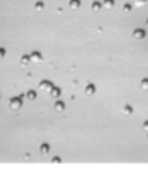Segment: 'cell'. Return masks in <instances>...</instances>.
Returning <instances> with one entry per match:
<instances>
[{"instance_id": "5", "label": "cell", "mask_w": 148, "mask_h": 169, "mask_svg": "<svg viewBox=\"0 0 148 169\" xmlns=\"http://www.w3.org/2000/svg\"><path fill=\"white\" fill-rule=\"evenodd\" d=\"M86 93L87 94H93V93H95V85H87L86 87Z\"/></svg>"}, {"instance_id": "4", "label": "cell", "mask_w": 148, "mask_h": 169, "mask_svg": "<svg viewBox=\"0 0 148 169\" xmlns=\"http://www.w3.org/2000/svg\"><path fill=\"white\" fill-rule=\"evenodd\" d=\"M123 112L127 114V116H130V114H132V107H130V105H125V107H123Z\"/></svg>"}, {"instance_id": "11", "label": "cell", "mask_w": 148, "mask_h": 169, "mask_svg": "<svg viewBox=\"0 0 148 169\" xmlns=\"http://www.w3.org/2000/svg\"><path fill=\"white\" fill-rule=\"evenodd\" d=\"M71 7H79V0H73V2H71Z\"/></svg>"}, {"instance_id": "10", "label": "cell", "mask_w": 148, "mask_h": 169, "mask_svg": "<svg viewBox=\"0 0 148 169\" xmlns=\"http://www.w3.org/2000/svg\"><path fill=\"white\" fill-rule=\"evenodd\" d=\"M91 7H93V9H95V11H98V9H100V4H96V2H95V4H93V5H91Z\"/></svg>"}, {"instance_id": "12", "label": "cell", "mask_w": 148, "mask_h": 169, "mask_svg": "<svg viewBox=\"0 0 148 169\" xmlns=\"http://www.w3.org/2000/svg\"><path fill=\"white\" fill-rule=\"evenodd\" d=\"M143 130H146V132H148V121H145V123H143Z\"/></svg>"}, {"instance_id": "6", "label": "cell", "mask_w": 148, "mask_h": 169, "mask_svg": "<svg viewBox=\"0 0 148 169\" xmlns=\"http://www.w3.org/2000/svg\"><path fill=\"white\" fill-rule=\"evenodd\" d=\"M141 87H143V89H148V78H143V80H141Z\"/></svg>"}, {"instance_id": "1", "label": "cell", "mask_w": 148, "mask_h": 169, "mask_svg": "<svg viewBox=\"0 0 148 169\" xmlns=\"http://www.w3.org/2000/svg\"><path fill=\"white\" fill-rule=\"evenodd\" d=\"M134 37H136V39H143L145 37V32L143 30H136V32H134Z\"/></svg>"}, {"instance_id": "3", "label": "cell", "mask_w": 148, "mask_h": 169, "mask_svg": "<svg viewBox=\"0 0 148 169\" xmlns=\"http://www.w3.org/2000/svg\"><path fill=\"white\" fill-rule=\"evenodd\" d=\"M56 110H59V112L64 110V103H63V101H57V103H56Z\"/></svg>"}, {"instance_id": "7", "label": "cell", "mask_w": 148, "mask_h": 169, "mask_svg": "<svg viewBox=\"0 0 148 169\" xmlns=\"http://www.w3.org/2000/svg\"><path fill=\"white\" fill-rule=\"evenodd\" d=\"M104 5H105V7H112V5H114V0H105Z\"/></svg>"}, {"instance_id": "2", "label": "cell", "mask_w": 148, "mask_h": 169, "mask_svg": "<svg viewBox=\"0 0 148 169\" xmlns=\"http://www.w3.org/2000/svg\"><path fill=\"white\" fill-rule=\"evenodd\" d=\"M9 107H13V109H18V107H20V100H13V101H9Z\"/></svg>"}, {"instance_id": "9", "label": "cell", "mask_w": 148, "mask_h": 169, "mask_svg": "<svg viewBox=\"0 0 148 169\" xmlns=\"http://www.w3.org/2000/svg\"><path fill=\"white\" fill-rule=\"evenodd\" d=\"M146 0H136V5H145Z\"/></svg>"}, {"instance_id": "8", "label": "cell", "mask_w": 148, "mask_h": 169, "mask_svg": "<svg viewBox=\"0 0 148 169\" xmlns=\"http://www.w3.org/2000/svg\"><path fill=\"white\" fill-rule=\"evenodd\" d=\"M48 150H50L48 144H43V146H41V153H48Z\"/></svg>"}]
</instances>
